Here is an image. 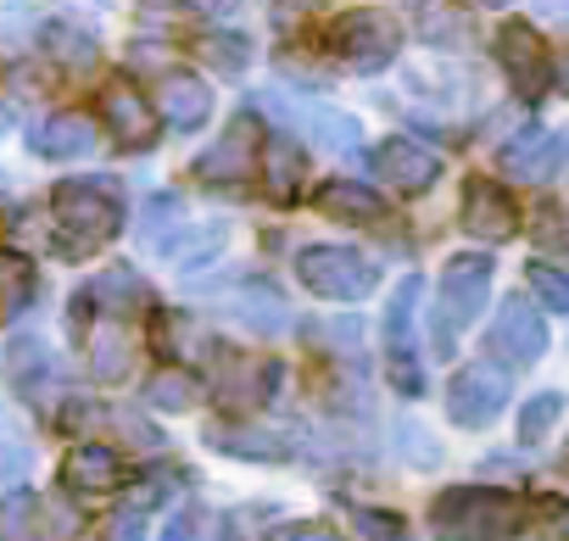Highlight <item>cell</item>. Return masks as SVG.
I'll return each instance as SVG.
<instances>
[{
	"instance_id": "6da1fadb",
	"label": "cell",
	"mask_w": 569,
	"mask_h": 541,
	"mask_svg": "<svg viewBox=\"0 0 569 541\" xmlns=\"http://www.w3.org/2000/svg\"><path fill=\"white\" fill-rule=\"evenodd\" d=\"M519 502L502 491H480V485H458L447 497H436L430 524L441 541H508L519 530Z\"/></svg>"
},
{
	"instance_id": "7a4b0ae2",
	"label": "cell",
	"mask_w": 569,
	"mask_h": 541,
	"mask_svg": "<svg viewBox=\"0 0 569 541\" xmlns=\"http://www.w3.org/2000/svg\"><path fill=\"white\" fill-rule=\"evenodd\" d=\"M486 291H491V262H486L480 251H463V257H452V262L441 268V285H436V324H441V330H430L441 358H447V352L458 347V335L480 319Z\"/></svg>"
},
{
	"instance_id": "3957f363",
	"label": "cell",
	"mask_w": 569,
	"mask_h": 541,
	"mask_svg": "<svg viewBox=\"0 0 569 541\" xmlns=\"http://www.w3.org/2000/svg\"><path fill=\"white\" fill-rule=\"evenodd\" d=\"M297 274H302L308 291H319L330 302H358V297L375 291V268L347 246H308L297 257Z\"/></svg>"
},
{
	"instance_id": "277c9868",
	"label": "cell",
	"mask_w": 569,
	"mask_h": 541,
	"mask_svg": "<svg viewBox=\"0 0 569 541\" xmlns=\"http://www.w3.org/2000/svg\"><path fill=\"white\" fill-rule=\"evenodd\" d=\"M508 397H513L508 369H497V363H469V369H458L452 385H447V413H452L458 424H491V419L508 408Z\"/></svg>"
},
{
	"instance_id": "5b68a950",
	"label": "cell",
	"mask_w": 569,
	"mask_h": 541,
	"mask_svg": "<svg viewBox=\"0 0 569 541\" xmlns=\"http://www.w3.org/2000/svg\"><path fill=\"white\" fill-rule=\"evenodd\" d=\"M57 218L84 234L79 246H101V240L118 234L123 207H118V190H112L107 179H96V184H62V190H57Z\"/></svg>"
},
{
	"instance_id": "8992f818",
	"label": "cell",
	"mask_w": 569,
	"mask_h": 541,
	"mask_svg": "<svg viewBox=\"0 0 569 541\" xmlns=\"http://www.w3.org/2000/svg\"><path fill=\"white\" fill-rule=\"evenodd\" d=\"M336 46H341V57H347L358 73H375V68H386V62L397 57L402 29H397L391 12H347V18L336 23Z\"/></svg>"
},
{
	"instance_id": "52a82bcc",
	"label": "cell",
	"mask_w": 569,
	"mask_h": 541,
	"mask_svg": "<svg viewBox=\"0 0 569 541\" xmlns=\"http://www.w3.org/2000/svg\"><path fill=\"white\" fill-rule=\"evenodd\" d=\"M425 285L419 280H402L397 297H391V313H386V352H391V380L397 391L419 397L425 391V374H419V358H413V308H419Z\"/></svg>"
},
{
	"instance_id": "ba28073f",
	"label": "cell",
	"mask_w": 569,
	"mask_h": 541,
	"mask_svg": "<svg viewBox=\"0 0 569 541\" xmlns=\"http://www.w3.org/2000/svg\"><path fill=\"white\" fill-rule=\"evenodd\" d=\"M497 57H502V68H508V79H513V90H519L525 101H541V96H547L552 62H547V46H541V34H536L530 23H508V29L497 34Z\"/></svg>"
},
{
	"instance_id": "9c48e42d",
	"label": "cell",
	"mask_w": 569,
	"mask_h": 541,
	"mask_svg": "<svg viewBox=\"0 0 569 541\" xmlns=\"http://www.w3.org/2000/svg\"><path fill=\"white\" fill-rule=\"evenodd\" d=\"M196 173L212 179V184H240V179H251V173H257V118H251V112L234 118V123L223 129V140L196 162Z\"/></svg>"
},
{
	"instance_id": "30bf717a",
	"label": "cell",
	"mask_w": 569,
	"mask_h": 541,
	"mask_svg": "<svg viewBox=\"0 0 569 541\" xmlns=\"http://www.w3.org/2000/svg\"><path fill=\"white\" fill-rule=\"evenodd\" d=\"M486 341H491L497 358H508V363H530V358L547 352V324L536 319V308H530L525 297H513V302H502V313H497V324H491Z\"/></svg>"
},
{
	"instance_id": "8fae6325",
	"label": "cell",
	"mask_w": 569,
	"mask_h": 541,
	"mask_svg": "<svg viewBox=\"0 0 569 541\" xmlns=\"http://www.w3.org/2000/svg\"><path fill=\"white\" fill-rule=\"evenodd\" d=\"M375 173H380L391 190L419 196V190H430V184H436L441 162H436V151H425L419 140H386V146L375 151Z\"/></svg>"
},
{
	"instance_id": "7c38bea8",
	"label": "cell",
	"mask_w": 569,
	"mask_h": 541,
	"mask_svg": "<svg viewBox=\"0 0 569 541\" xmlns=\"http://www.w3.org/2000/svg\"><path fill=\"white\" fill-rule=\"evenodd\" d=\"M463 223H469V234H480V240H508L513 229H519V207L497 190V184H469V207H463Z\"/></svg>"
},
{
	"instance_id": "4fadbf2b",
	"label": "cell",
	"mask_w": 569,
	"mask_h": 541,
	"mask_svg": "<svg viewBox=\"0 0 569 541\" xmlns=\"http://www.w3.org/2000/svg\"><path fill=\"white\" fill-rule=\"evenodd\" d=\"M162 118L173 129H201L212 118V90L196 73H168L162 79Z\"/></svg>"
},
{
	"instance_id": "5bb4252c",
	"label": "cell",
	"mask_w": 569,
	"mask_h": 541,
	"mask_svg": "<svg viewBox=\"0 0 569 541\" xmlns=\"http://www.w3.org/2000/svg\"><path fill=\"white\" fill-rule=\"evenodd\" d=\"M558 157H563L558 134L536 129V134H525V140H513V146L502 151V168H508L513 179H525V184H547L552 168H558Z\"/></svg>"
},
{
	"instance_id": "9a60e30c",
	"label": "cell",
	"mask_w": 569,
	"mask_h": 541,
	"mask_svg": "<svg viewBox=\"0 0 569 541\" xmlns=\"http://www.w3.org/2000/svg\"><path fill=\"white\" fill-rule=\"evenodd\" d=\"M34 151L40 157H90L96 151V123L79 112H57L34 129Z\"/></svg>"
},
{
	"instance_id": "2e32d148",
	"label": "cell",
	"mask_w": 569,
	"mask_h": 541,
	"mask_svg": "<svg viewBox=\"0 0 569 541\" xmlns=\"http://www.w3.org/2000/svg\"><path fill=\"white\" fill-rule=\"evenodd\" d=\"M257 168H262L268 196H279V201H291V196L302 190V179H308V157H302L297 140H273V146L257 157Z\"/></svg>"
},
{
	"instance_id": "e0dca14e",
	"label": "cell",
	"mask_w": 569,
	"mask_h": 541,
	"mask_svg": "<svg viewBox=\"0 0 569 541\" xmlns=\"http://www.w3.org/2000/svg\"><path fill=\"white\" fill-rule=\"evenodd\" d=\"M107 118H112V129H118L123 146H151L157 140V118L140 101V90H129V84H112L107 90Z\"/></svg>"
},
{
	"instance_id": "ac0fdd59",
	"label": "cell",
	"mask_w": 569,
	"mask_h": 541,
	"mask_svg": "<svg viewBox=\"0 0 569 541\" xmlns=\"http://www.w3.org/2000/svg\"><path fill=\"white\" fill-rule=\"evenodd\" d=\"M68 485L73 491H118L123 485V458L107 447H79L68 463Z\"/></svg>"
},
{
	"instance_id": "d6986e66",
	"label": "cell",
	"mask_w": 569,
	"mask_h": 541,
	"mask_svg": "<svg viewBox=\"0 0 569 541\" xmlns=\"http://www.w3.org/2000/svg\"><path fill=\"white\" fill-rule=\"evenodd\" d=\"M291 118L313 134V146H330V151H352L358 146V123L347 112H330V107H291Z\"/></svg>"
},
{
	"instance_id": "ffe728a7",
	"label": "cell",
	"mask_w": 569,
	"mask_h": 541,
	"mask_svg": "<svg viewBox=\"0 0 569 541\" xmlns=\"http://www.w3.org/2000/svg\"><path fill=\"white\" fill-rule=\"evenodd\" d=\"M319 207L330 212V218H347V223H375V218H386V201L375 196V190H363V184H330L325 196H319Z\"/></svg>"
},
{
	"instance_id": "44dd1931",
	"label": "cell",
	"mask_w": 569,
	"mask_h": 541,
	"mask_svg": "<svg viewBox=\"0 0 569 541\" xmlns=\"http://www.w3.org/2000/svg\"><path fill=\"white\" fill-rule=\"evenodd\" d=\"M419 34L430 46H463L469 40V18L458 7H447V0H425L419 7Z\"/></svg>"
},
{
	"instance_id": "7402d4cb",
	"label": "cell",
	"mask_w": 569,
	"mask_h": 541,
	"mask_svg": "<svg viewBox=\"0 0 569 541\" xmlns=\"http://www.w3.org/2000/svg\"><path fill=\"white\" fill-rule=\"evenodd\" d=\"M46 51H51L57 62H68V68H90V62H96V40L79 34L73 23H51V29H46Z\"/></svg>"
},
{
	"instance_id": "603a6c76",
	"label": "cell",
	"mask_w": 569,
	"mask_h": 541,
	"mask_svg": "<svg viewBox=\"0 0 569 541\" xmlns=\"http://www.w3.org/2000/svg\"><path fill=\"white\" fill-rule=\"evenodd\" d=\"M558 413H563V397H552V391H541V397H530L525 402V413H519V441H547L552 435V424H558Z\"/></svg>"
},
{
	"instance_id": "cb8c5ba5",
	"label": "cell",
	"mask_w": 569,
	"mask_h": 541,
	"mask_svg": "<svg viewBox=\"0 0 569 541\" xmlns=\"http://www.w3.org/2000/svg\"><path fill=\"white\" fill-rule=\"evenodd\" d=\"M34 497H7L0 502V541H34Z\"/></svg>"
},
{
	"instance_id": "d4e9b609",
	"label": "cell",
	"mask_w": 569,
	"mask_h": 541,
	"mask_svg": "<svg viewBox=\"0 0 569 541\" xmlns=\"http://www.w3.org/2000/svg\"><path fill=\"white\" fill-rule=\"evenodd\" d=\"M207 441L229 447V452H284V441L268 430H207Z\"/></svg>"
},
{
	"instance_id": "484cf974",
	"label": "cell",
	"mask_w": 569,
	"mask_h": 541,
	"mask_svg": "<svg viewBox=\"0 0 569 541\" xmlns=\"http://www.w3.org/2000/svg\"><path fill=\"white\" fill-rule=\"evenodd\" d=\"M146 402H151V408H190V402H196V380H184V374H162V380L146 385Z\"/></svg>"
},
{
	"instance_id": "4316f807",
	"label": "cell",
	"mask_w": 569,
	"mask_h": 541,
	"mask_svg": "<svg viewBox=\"0 0 569 541\" xmlns=\"http://www.w3.org/2000/svg\"><path fill=\"white\" fill-rule=\"evenodd\" d=\"M525 280H530V291H536V297H541V302H547L552 313H563V308H569V285H563V274H558V268L536 262V268H530Z\"/></svg>"
},
{
	"instance_id": "83f0119b",
	"label": "cell",
	"mask_w": 569,
	"mask_h": 541,
	"mask_svg": "<svg viewBox=\"0 0 569 541\" xmlns=\"http://www.w3.org/2000/svg\"><path fill=\"white\" fill-rule=\"evenodd\" d=\"M358 530H363L369 541H408V524H402V519H391V513H375V508H363V513H358Z\"/></svg>"
},
{
	"instance_id": "f1b7e54d",
	"label": "cell",
	"mask_w": 569,
	"mask_h": 541,
	"mask_svg": "<svg viewBox=\"0 0 569 541\" xmlns=\"http://www.w3.org/2000/svg\"><path fill=\"white\" fill-rule=\"evenodd\" d=\"M201 535V513H179L168 530H162V541H196Z\"/></svg>"
},
{
	"instance_id": "f546056e",
	"label": "cell",
	"mask_w": 569,
	"mask_h": 541,
	"mask_svg": "<svg viewBox=\"0 0 569 541\" xmlns=\"http://www.w3.org/2000/svg\"><path fill=\"white\" fill-rule=\"evenodd\" d=\"M284 541H341V535H336L330 524H297V530L284 535Z\"/></svg>"
},
{
	"instance_id": "4dcf8cb0",
	"label": "cell",
	"mask_w": 569,
	"mask_h": 541,
	"mask_svg": "<svg viewBox=\"0 0 569 541\" xmlns=\"http://www.w3.org/2000/svg\"><path fill=\"white\" fill-rule=\"evenodd\" d=\"M273 7H279L284 18H297V12H313V7H325V0H273Z\"/></svg>"
},
{
	"instance_id": "1f68e13d",
	"label": "cell",
	"mask_w": 569,
	"mask_h": 541,
	"mask_svg": "<svg viewBox=\"0 0 569 541\" xmlns=\"http://www.w3.org/2000/svg\"><path fill=\"white\" fill-rule=\"evenodd\" d=\"M107 541H140V519H123V524H118Z\"/></svg>"
}]
</instances>
